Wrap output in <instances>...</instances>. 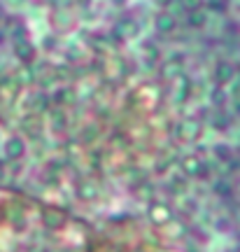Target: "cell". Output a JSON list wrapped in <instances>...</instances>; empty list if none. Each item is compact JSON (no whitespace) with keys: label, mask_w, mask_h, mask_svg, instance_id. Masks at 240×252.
I'll return each instance as SVG.
<instances>
[{"label":"cell","mask_w":240,"mask_h":252,"mask_svg":"<svg viewBox=\"0 0 240 252\" xmlns=\"http://www.w3.org/2000/svg\"><path fill=\"white\" fill-rule=\"evenodd\" d=\"M150 220L154 224H166L173 220V210L168 203H161V201H151L150 203Z\"/></svg>","instance_id":"obj_1"},{"label":"cell","mask_w":240,"mask_h":252,"mask_svg":"<svg viewBox=\"0 0 240 252\" xmlns=\"http://www.w3.org/2000/svg\"><path fill=\"white\" fill-rule=\"evenodd\" d=\"M154 28H156V33H161V35H170L178 28V19L173 17V14H168V12H161L154 19Z\"/></svg>","instance_id":"obj_2"},{"label":"cell","mask_w":240,"mask_h":252,"mask_svg":"<svg viewBox=\"0 0 240 252\" xmlns=\"http://www.w3.org/2000/svg\"><path fill=\"white\" fill-rule=\"evenodd\" d=\"M14 56H17L19 61L24 63H30L33 59H35V47H33V42L30 40H14Z\"/></svg>","instance_id":"obj_3"},{"label":"cell","mask_w":240,"mask_h":252,"mask_svg":"<svg viewBox=\"0 0 240 252\" xmlns=\"http://www.w3.org/2000/svg\"><path fill=\"white\" fill-rule=\"evenodd\" d=\"M138 33H140V26H138V21L131 17L121 19L115 26V37H135Z\"/></svg>","instance_id":"obj_4"},{"label":"cell","mask_w":240,"mask_h":252,"mask_svg":"<svg viewBox=\"0 0 240 252\" xmlns=\"http://www.w3.org/2000/svg\"><path fill=\"white\" fill-rule=\"evenodd\" d=\"M233 75H236V68H233L229 61H219V63H217V68H214V82H217V87L229 84V82L233 80Z\"/></svg>","instance_id":"obj_5"},{"label":"cell","mask_w":240,"mask_h":252,"mask_svg":"<svg viewBox=\"0 0 240 252\" xmlns=\"http://www.w3.org/2000/svg\"><path fill=\"white\" fill-rule=\"evenodd\" d=\"M26 154V143L21 140V138H9L7 143H5V157L12 159V161H17Z\"/></svg>","instance_id":"obj_6"},{"label":"cell","mask_w":240,"mask_h":252,"mask_svg":"<svg viewBox=\"0 0 240 252\" xmlns=\"http://www.w3.org/2000/svg\"><path fill=\"white\" fill-rule=\"evenodd\" d=\"M203 163L196 154H189V157H184L182 159V173L184 175H191V178H198V173H201V168H203Z\"/></svg>","instance_id":"obj_7"},{"label":"cell","mask_w":240,"mask_h":252,"mask_svg":"<svg viewBox=\"0 0 240 252\" xmlns=\"http://www.w3.org/2000/svg\"><path fill=\"white\" fill-rule=\"evenodd\" d=\"M187 21L191 28H203L205 24H208V14H205L203 9H194V12H189Z\"/></svg>","instance_id":"obj_8"},{"label":"cell","mask_w":240,"mask_h":252,"mask_svg":"<svg viewBox=\"0 0 240 252\" xmlns=\"http://www.w3.org/2000/svg\"><path fill=\"white\" fill-rule=\"evenodd\" d=\"M226 98H229V96H226V91H224L222 87L212 89V94H210V103H212L217 110H222L224 105H226Z\"/></svg>","instance_id":"obj_9"},{"label":"cell","mask_w":240,"mask_h":252,"mask_svg":"<svg viewBox=\"0 0 240 252\" xmlns=\"http://www.w3.org/2000/svg\"><path fill=\"white\" fill-rule=\"evenodd\" d=\"M77 194H80L82 201H91V198H96V187L93 185H89V182H82L80 187H77Z\"/></svg>","instance_id":"obj_10"},{"label":"cell","mask_w":240,"mask_h":252,"mask_svg":"<svg viewBox=\"0 0 240 252\" xmlns=\"http://www.w3.org/2000/svg\"><path fill=\"white\" fill-rule=\"evenodd\" d=\"M214 194H217V196H224V198H231V194H233L231 182H226V180L214 182Z\"/></svg>","instance_id":"obj_11"},{"label":"cell","mask_w":240,"mask_h":252,"mask_svg":"<svg viewBox=\"0 0 240 252\" xmlns=\"http://www.w3.org/2000/svg\"><path fill=\"white\" fill-rule=\"evenodd\" d=\"M182 131H187V133H182V138H184V140H196V138H198V133H201V126L196 124V122H189V124L182 126Z\"/></svg>","instance_id":"obj_12"},{"label":"cell","mask_w":240,"mask_h":252,"mask_svg":"<svg viewBox=\"0 0 240 252\" xmlns=\"http://www.w3.org/2000/svg\"><path fill=\"white\" fill-rule=\"evenodd\" d=\"M143 52H145V56H147V61H150V63L159 61V49H156V45H154V42H145Z\"/></svg>","instance_id":"obj_13"},{"label":"cell","mask_w":240,"mask_h":252,"mask_svg":"<svg viewBox=\"0 0 240 252\" xmlns=\"http://www.w3.org/2000/svg\"><path fill=\"white\" fill-rule=\"evenodd\" d=\"M229 124H231V119L226 117L224 112H219V115L212 119V126L217 128V131H226V128H229Z\"/></svg>","instance_id":"obj_14"},{"label":"cell","mask_w":240,"mask_h":252,"mask_svg":"<svg viewBox=\"0 0 240 252\" xmlns=\"http://www.w3.org/2000/svg\"><path fill=\"white\" fill-rule=\"evenodd\" d=\"M189 94H191V82L187 80V77H182V87H180V91H178V100H184L189 98Z\"/></svg>","instance_id":"obj_15"},{"label":"cell","mask_w":240,"mask_h":252,"mask_svg":"<svg viewBox=\"0 0 240 252\" xmlns=\"http://www.w3.org/2000/svg\"><path fill=\"white\" fill-rule=\"evenodd\" d=\"M214 154H217L222 161H231L233 159V152L226 147V145H217V147H214Z\"/></svg>","instance_id":"obj_16"},{"label":"cell","mask_w":240,"mask_h":252,"mask_svg":"<svg viewBox=\"0 0 240 252\" xmlns=\"http://www.w3.org/2000/svg\"><path fill=\"white\" fill-rule=\"evenodd\" d=\"M75 100V94L70 89H61L56 94V103H72Z\"/></svg>","instance_id":"obj_17"},{"label":"cell","mask_w":240,"mask_h":252,"mask_svg":"<svg viewBox=\"0 0 240 252\" xmlns=\"http://www.w3.org/2000/svg\"><path fill=\"white\" fill-rule=\"evenodd\" d=\"M138 191V196L145 198V201H151V194H154V187L151 185H140V187L135 189Z\"/></svg>","instance_id":"obj_18"},{"label":"cell","mask_w":240,"mask_h":252,"mask_svg":"<svg viewBox=\"0 0 240 252\" xmlns=\"http://www.w3.org/2000/svg\"><path fill=\"white\" fill-rule=\"evenodd\" d=\"M208 7L214 9V12H226V0H210Z\"/></svg>","instance_id":"obj_19"},{"label":"cell","mask_w":240,"mask_h":252,"mask_svg":"<svg viewBox=\"0 0 240 252\" xmlns=\"http://www.w3.org/2000/svg\"><path fill=\"white\" fill-rule=\"evenodd\" d=\"M182 5H184V9H187V12H194V9H201L203 0H182Z\"/></svg>","instance_id":"obj_20"},{"label":"cell","mask_w":240,"mask_h":252,"mask_svg":"<svg viewBox=\"0 0 240 252\" xmlns=\"http://www.w3.org/2000/svg\"><path fill=\"white\" fill-rule=\"evenodd\" d=\"M54 122H56V128L61 131L63 124H65V119H63V115H59V112H54Z\"/></svg>","instance_id":"obj_21"},{"label":"cell","mask_w":240,"mask_h":252,"mask_svg":"<svg viewBox=\"0 0 240 252\" xmlns=\"http://www.w3.org/2000/svg\"><path fill=\"white\" fill-rule=\"evenodd\" d=\"M45 47L49 49V47H56V37H45Z\"/></svg>","instance_id":"obj_22"},{"label":"cell","mask_w":240,"mask_h":252,"mask_svg":"<svg viewBox=\"0 0 240 252\" xmlns=\"http://www.w3.org/2000/svg\"><path fill=\"white\" fill-rule=\"evenodd\" d=\"M154 2H156V5H161V7H168L173 0H154Z\"/></svg>","instance_id":"obj_23"},{"label":"cell","mask_w":240,"mask_h":252,"mask_svg":"<svg viewBox=\"0 0 240 252\" xmlns=\"http://www.w3.org/2000/svg\"><path fill=\"white\" fill-rule=\"evenodd\" d=\"M128 0H112V5H117V7H124Z\"/></svg>","instance_id":"obj_24"},{"label":"cell","mask_w":240,"mask_h":252,"mask_svg":"<svg viewBox=\"0 0 240 252\" xmlns=\"http://www.w3.org/2000/svg\"><path fill=\"white\" fill-rule=\"evenodd\" d=\"M236 115H240V98H236Z\"/></svg>","instance_id":"obj_25"},{"label":"cell","mask_w":240,"mask_h":252,"mask_svg":"<svg viewBox=\"0 0 240 252\" xmlns=\"http://www.w3.org/2000/svg\"><path fill=\"white\" fill-rule=\"evenodd\" d=\"M233 94H236V98H240V87H236V89H233Z\"/></svg>","instance_id":"obj_26"},{"label":"cell","mask_w":240,"mask_h":252,"mask_svg":"<svg viewBox=\"0 0 240 252\" xmlns=\"http://www.w3.org/2000/svg\"><path fill=\"white\" fill-rule=\"evenodd\" d=\"M0 42H5V31H0Z\"/></svg>","instance_id":"obj_27"},{"label":"cell","mask_w":240,"mask_h":252,"mask_svg":"<svg viewBox=\"0 0 240 252\" xmlns=\"http://www.w3.org/2000/svg\"><path fill=\"white\" fill-rule=\"evenodd\" d=\"M0 178H2V161H0Z\"/></svg>","instance_id":"obj_28"},{"label":"cell","mask_w":240,"mask_h":252,"mask_svg":"<svg viewBox=\"0 0 240 252\" xmlns=\"http://www.w3.org/2000/svg\"><path fill=\"white\" fill-rule=\"evenodd\" d=\"M236 189H238V194H240V182H238V187H236Z\"/></svg>","instance_id":"obj_29"}]
</instances>
